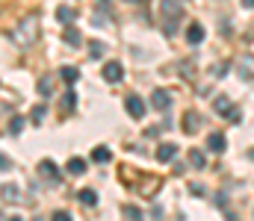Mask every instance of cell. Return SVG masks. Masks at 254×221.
<instances>
[{
    "label": "cell",
    "instance_id": "7a4b0ae2",
    "mask_svg": "<svg viewBox=\"0 0 254 221\" xmlns=\"http://www.w3.org/2000/svg\"><path fill=\"white\" fill-rule=\"evenodd\" d=\"M160 9H163V15H166V33H172V30H175V21H178V18H181V12H184V6H181V3H169V0H166Z\"/></svg>",
    "mask_w": 254,
    "mask_h": 221
},
{
    "label": "cell",
    "instance_id": "7402d4cb",
    "mask_svg": "<svg viewBox=\"0 0 254 221\" xmlns=\"http://www.w3.org/2000/svg\"><path fill=\"white\" fill-rule=\"evenodd\" d=\"M101 50H104V44H101V42H89V56H92V59H98V56H101Z\"/></svg>",
    "mask_w": 254,
    "mask_h": 221
},
{
    "label": "cell",
    "instance_id": "7c38bea8",
    "mask_svg": "<svg viewBox=\"0 0 254 221\" xmlns=\"http://www.w3.org/2000/svg\"><path fill=\"white\" fill-rule=\"evenodd\" d=\"M77 18V9H71V6H57V21H63V24H71Z\"/></svg>",
    "mask_w": 254,
    "mask_h": 221
},
{
    "label": "cell",
    "instance_id": "ffe728a7",
    "mask_svg": "<svg viewBox=\"0 0 254 221\" xmlns=\"http://www.w3.org/2000/svg\"><path fill=\"white\" fill-rule=\"evenodd\" d=\"M21 130H24V118H18V115H15V118L9 121V133H12V136H18Z\"/></svg>",
    "mask_w": 254,
    "mask_h": 221
},
{
    "label": "cell",
    "instance_id": "4fadbf2b",
    "mask_svg": "<svg viewBox=\"0 0 254 221\" xmlns=\"http://www.w3.org/2000/svg\"><path fill=\"white\" fill-rule=\"evenodd\" d=\"M68 174H86V159H80V156H74V159H68Z\"/></svg>",
    "mask_w": 254,
    "mask_h": 221
},
{
    "label": "cell",
    "instance_id": "6da1fadb",
    "mask_svg": "<svg viewBox=\"0 0 254 221\" xmlns=\"http://www.w3.org/2000/svg\"><path fill=\"white\" fill-rule=\"evenodd\" d=\"M33 36H36V18H24V21H21V27L12 33V42H15V44H21V47H27V44L33 42Z\"/></svg>",
    "mask_w": 254,
    "mask_h": 221
},
{
    "label": "cell",
    "instance_id": "83f0119b",
    "mask_svg": "<svg viewBox=\"0 0 254 221\" xmlns=\"http://www.w3.org/2000/svg\"><path fill=\"white\" fill-rule=\"evenodd\" d=\"M190 192H192V195H195V198H204V195H207V192H204V186H198V183L192 186Z\"/></svg>",
    "mask_w": 254,
    "mask_h": 221
},
{
    "label": "cell",
    "instance_id": "5b68a950",
    "mask_svg": "<svg viewBox=\"0 0 254 221\" xmlns=\"http://www.w3.org/2000/svg\"><path fill=\"white\" fill-rule=\"evenodd\" d=\"M125 106H127V112H130L133 118H145V100H142V97H136V94H127Z\"/></svg>",
    "mask_w": 254,
    "mask_h": 221
},
{
    "label": "cell",
    "instance_id": "5bb4252c",
    "mask_svg": "<svg viewBox=\"0 0 254 221\" xmlns=\"http://www.w3.org/2000/svg\"><path fill=\"white\" fill-rule=\"evenodd\" d=\"M198 124H201V115H195V112H187L184 115V133H195Z\"/></svg>",
    "mask_w": 254,
    "mask_h": 221
},
{
    "label": "cell",
    "instance_id": "f546056e",
    "mask_svg": "<svg viewBox=\"0 0 254 221\" xmlns=\"http://www.w3.org/2000/svg\"><path fill=\"white\" fill-rule=\"evenodd\" d=\"M243 6H246V9H254V0H243Z\"/></svg>",
    "mask_w": 254,
    "mask_h": 221
},
{
    "label": "cell",
    "instance_id": "cb8c5ba5",
    "mask_svg": "<svg viewBox=\"0 0 254 221\" xmlns=\"http://www.w3.org/2000/svg\"><path fill=\"white\" fill-rule=\"evenodd\" d=\"M125 216H127L130 221H142V213H139L136 207H127V210H125Z\"/></svg>",
    "mask_w": 254,
    "mask_h": 221
},
{
    "label": "cell",
    "instance_id": "9a60e30c",
    "mask_svg": "<svg viewBox=\"0 0 254 221\" xmlns=\"http://www.w3.org/2000/svg\"><path fill=\"white\" fill-rule=\"evenodd\" d=\"M63 39L68 42V44H74V47H80L83 44V36L74 30V27H65V33H63Z\"/></svg>",
    "mask_w": 254,
    "mask_h": 221
},
{
    "label": "cell",
    "instance_id": "4dcf8cb0",
    "mask_svg": "<svg viewBox=\"0 0 254 221\" xmlns=\"http://www.w3.org/2000/svg\"><path fill=\"white\" fill-rule=\"evenodd\" d=\"M249 159H254V147H252V150H249Z\"/></svg>",
    "mask_w": 254,
    "mask_h": 221
},
{
    "label": "cell",
    "instance_id": "d6986e66",
    "mask_svg": "<svg viewBox=\"0 0 254 221\" xmlns=\"http://www.w3.org/2000/svg\"><path fill=\"white\" fill-rule=\"evenodd\" d=\"M92 159H95V162H110L113 153H110V147H95V150H92Z\"/></svg>",
    "mask_w": 254,
    "mask_h": 221
},
{
    "label": "cell",
    "instance_id": "4316f807",
    "mask_svg": "<svg viewBox=\"0 0 254 221\" xmlns=\"http://www.w3.org/2000/svg\"><path fill=\"white\" fill-rule=\"evenodd\" d=\"M51 221H71V216H68V213H63V210H60V213H54V216H51Z\"/></svg>",
    "mask_w": 254,
    "mask_h": 221
},
{
    "label": "cell",
    "instance_id": "8992f818",
    "mask_svg": "<svg viewBox=\"0 0 254 221\" xmlns=\"http://www.w3.org/2000/svg\"><path fill=\"white\" fill-rule=\"evenodd\" d=\"M122 77H125L122 62H107V65H104V80H107V83H119Z\"/></svg>",
    "mask_w": 254,
    "mask_h": 221
},
{
    "label": "cell",
    "instance_id": "484cf974",
    "mask_svg": "<svg viewBox=\"0 0 254 221\" xmlns=\"http://www.w3.org/2000/svg\"><path fill=\"white\" fill-rule=\"evenodd\" d=\"M15 192H18V189H15V186H3V198H12V201H15V198H18V195H15Z\"/></svg>",
    "mask_w": 254,
    "mask_h": 221
},
{
    "label": "cell",
    "instance_id": "1f68e13d",
    "mask_svg": "<svg viewBox=\"0 0 254 221\" xmlns=\"http://www.w3.org/2000/svg\"><path fill=\"white\" fill-rule=\"evenodd\" d=\"M9 221H21V219H9Z\"/></svg>",
    "mask_w": 254,
    "mask_h": 221
},
{
    "label": "cell",
    "instance_id": "ac0fdd59",
    "mask_svg": "<svg viewBox=\"0 0 254 221\" xmlns=\"http://www.w3.org/2000/svg\"><path fill=\"white\" fill-rule=\"evenodd\" d=\"M60 77H63L68 86H74V83H77V77H80V71H77V68H71V65H65L63 71H60Z\"/></svg>",
    "mask_w": 254,
    "mask_h": 221
},
{
    "label": "cell",
    "instance_id": "3957f363",
    "mask_svg": "<svg viewBox=\"0 0 254 221\" xmlns=\"http://www.w3.org/2000/svg\"><path fill=\"white\" fill-rule=\"evenodd\" d=\"M213 109H216L219 115H225V118H231L234 124L240 121V109H237V106H234V103H231L228 97H216V103H213Z\"/></svg>",
    "mask_w": 254,
    "mask_h": 221
},
{
    "label": "cell",
    "instance_id": "52a82bcc",
    "mask_svg": "<svg viewBox=\"0 0 254 221\" xmlns=\"http://www.w3.org/2000/svg\"><path fill=\"white\" fill-rule=\"evenodd\" d=\"M207 147H210L213 153H222V150L228 147V139H225L222 133H210V136H207Z\"/></svg>",
    "mask_w": 254,
    "mask_h": 221
},
{
    "label": "cell",
    "instance_id": "ba28073f",
    "mask_svg": "<svg viewBox=\"0 0 254 221\" xmlns=\"http://www.w3.org/2000/svg\"><path fill=\"white\" fill-rule=\"evenodd\" d=\"M39 174L48 177V180H60V171H57V165H54L51 159H42V162H39Z\"/></svg>",
    "mask_w": 254,
    "mask_h": 221
},
{
    "label": "cell",
    "instance_id": "2e32d148",
    "mask_svg": "<svg viewBox=\"0 0 254 221\" xmlns=\"http://www.w3.org/2000/svg\"><path fill=\"white\" fill-rule=\"evenodd\" d=\"M240 77L243 80H254V59H240Z\"/></svg>",
    "mask_w": 254,
    "mask_h": 221
},
{
    "label": "cell",
    "instance_id": "603a6c76",
    "mask_svg": "<svg viewBox=\"0 0 254 221\" xmlns=\"http://www.w3.org/2000/svg\"><path fill=\"white\" fill-rule=\"evenodd\" d=\"M30 118H33V121H42V118H45V106H42V103H39V106H33Z\"/></svg>",
    "mask_w": 254,
    "mask_h": 221
},
{
    "label": "cell",
    "instance_id": "44dd1931",
    "mask_svg": "<svg viewBox=\"0 0 254 221\" xmlns=\"http://www.w3.org/2000/svg\"><path fill=\"white\" fill-rule=\"evenodd\" d=\"M74 103H77V94H74V91H65L63 94V106L65 109H74Z\"/></svg>",
    "mask_w": 254,
    "mask_h": 221
},
{
    "label": "cell",
    "instance_id": "277c9868",
    "mask_svg": "<svg viewBox=\"0 0 254 221\" xmlns=\"http://www.w3.org/2000/svg\"><path fill=\"white\" fill-rule=\"evenodd\" d=\"M151 106H154V109H160V112H166V109L172 106V94H169L166 88H157V91L151 94Z\"/></svg>",
    "mask_w": 254,
    "mask_h": 221
},
{
    "label": "cell",
    "instance_id": "d4e9b609",
    "mask_svg": "<svg viewBox=\"0 0 254 221\" xmlns=\"http://www.w3.org/2000/svg\"><path fill=\"white\" fill-rule=\"evenodd\" d=\"M39 91H42V94H51V80H48V77L39 80Z\"/></svg>",
    "mask_w": 254,
    "mask_h": 221
},
{
    "label": "cell",
    "instance_id": "e0dca14e",
    "mask_svg": "<svg viewBox=\"0 0 254 221\" xmlns=\"http://www.w3.org/2000/svg\"><path fill=\"white\" fill-rule=\"evenodd\" d=\"M190 165H192V168H204V165H207V156H204V150H198V147L192 150V153H190Z\"/></svg>",
    "mask_w": 254,
    "mask_h": 221
},
{
    "label": "cell",
    "instance_id": "8fae6325",
    "mask_svg": "<svg viewBox=\"0 0 254 221\" xmlns=\"http://www.w3.org/2000/svg\"><path fill=\"white\" fill-rule=\"evenodd\" d=\"M77 198H80V204H86V207H95V204H98V192H95V189H80Z\"/></svg>",
    "mask_w": 254,
    "mask_h": 221
},
{
    "label": "cell",
    "instance_id": "9c48e42d",
    "mask_svg": "<svg viewBox=\"0 0 254 221\" xmlns=\"http://www.w3.org/2000/svg\"><path fill=\"white\" fill-rule=\"evenodd\" d=\"M175 156H178V145H169V142H166V145L157 147V159H160V162H169V159H175Z\"/></svg>",
    "mask_w": 254,
    "mask_h": 221
},
{
    "label": "cell",
    "instance_id": "f1b7e54d",
    "mask_svg": "<svg viewBox=\"0 0 254 221\" xmlns=\"http://www.w3.org/2000/svg\"><path fill=\"white\" fill-rule=\"evenodd\" d=\"M6 168H9V159H6V156L0 153V171H6Z\"/></svg>",
    "mask_w": 254,
    "mask_h": 221
},
{
    "label": "cell",
    "instance_id": "30bf717a",
    "mask_svg": "<svg viewBox=\"0 0 254 221\" xmlns=\"http://www.w3.org/2000/svg\"><path fill=\"white\" fill-rule=\"evenodd\" d=\"M187 42H190V44H201V42H204V27H201V24H190Z\"/></svg>",
    "mask_w": 254,
    "mask_h": 221
}]
</instances>
